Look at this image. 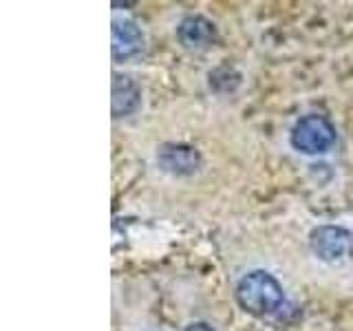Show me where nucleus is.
<instances>
[{
    "instance_id": "f257e3e1",
    "label": "nucleus",
    "mask_w": 353,
    "mask_h": 331,
    "mask_svg": "<svg viewBox=\"0 0 353 331\" xmlns=\"http://www.w3.org/2000/svg\"><path fill=\"white\" fill-rule=\"evenodd\" d=\"M236 303L243 312L252 316H270L279 312L285 303L283 285L274 274L265 270H254L236 283Z\"/></svg>"
},
{
    "instance_id": "f03ea898",
    "label": "nucleus",
    "mask_w": 353,
    "mask_h": 331,
    "mask_svg": "<svg viewBox=\"0 0 353 331\" xmlns=\"http://www.w3.org/2000/svg\"><path fill=\"white\" fill-rule=\"evenodd\" d=\"M338 130L327 115L309 113L294 124L290 132L292 148L303 154H323L336 146Z\"/></svg>"
},
{
    "instance_id": "7ed1b4c3",
    "label": "nucleus",
    "mask_w": 353,
    "mask_h": 331,
    "mask_svg": "<svg viewBox=\"0 0 353 331\" xmlns=\"http://www.w3.org/2000/svg\"><path fill=\"white\" fill-rule=\"evenodd\" d=\"M309 250L323 263H345L353 257V232L331 223L318 225L309 232Z\"/></svg>"
},
{
    "instance_id": "20e7f679",
    "label": "nucleus",
    "mask_w": 353,
    "mask_h": 331,
    "mask_svg": "<svg viewBox=\"0 0 353 331\" xmlns=\"http://www.w3.org/2000/svg\"><path fill=\"white\" fill-rule=\"evenodd\" d=\"M157 163L163 172L174 177H190L201 170L203 157L199 148L183 141H165L157 148Z\"/></svg>"
},
{
    "instance_id": "39448f33",
    "label": "nucleus",
    "mask_w": 353,
    "mask_h": 331,
    "mask_svg": "<svg viewBox=\"0 0 353 331\" xmlns=\"http://www.w3.org/2000/svg\"><path fill=\"white\" fill-rule=\"evenodd\" d=\"M146 49V38L135 20L130 18H115L110 27V51H113L115 62H126L141 55Z\"/></svg>"
},
{
    "instance_id": "423d86ee",
    "label": "nucleus",
    "mask_w": 353,
    "mask_h": 331,
    "mask_svg": "<svg viewBox=\"0 0 353 331\" xmlns=\"http://www.w3.org/2000/svg\"><path fill=\"white\" fill-rule=\"evenodd\" d=\"M176 40L188 51H205L219 40L216 25L201 14L183 16L176 25Z\"/></svg>"
},
{
    "instance_id": "0eeeda50",
    "label": "nucleus",
    "mask_w": 353,
    "mask_h": 331,
    "mask_svg": "<svg viewBox=\"0 0 353 331\" xmlns=\"http://www.w3.org/2000/svg\"><path fill=\"white\" fill-rule=\"evenodd\" d=\"M141 106V88L130 75H113V117H130Z\"/></svg>"
},
{
    "instance_id": "6e6552de",
    "label": "nucleus",
    "mask_w": 353,
    "mask_h": 331,
    "mask_svg": "<svg viewBox=\"0 0 353 331\" xmlns=\"http://www.w3.org/2000/svg\"><path fill=\"white\" fill-rule=\"evenodd\" d=\"M208 80H210V88H214L216 93H232V91H236V86L241 84V73L236 69H232V66L223 64V66H219V69L210 71Z\"/></svg>"
},
{
    "instance_id": "1a4fd4ad",
    "label": "nucleus",
    "mask_w": 353,
    "mask_h": 331,
    "mask_svg": "<svg viewBox=\"0 0 353 331\" xmlns=\"http://www.w3.org/2000/svg\"><path fill=\"white\" fill-rule=\"evenodd\" d=\"M185 331H214L212 327H210L208 323H192V325H188Z\"/></svg>"
}]
</instances>
